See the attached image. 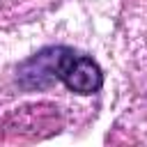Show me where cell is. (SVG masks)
I'll list each match as a JSON object with an SVG mask.
<instances>
[{
    "mask_svg": "<svg viewBox=\"0 0 147 147\" xmlns=\"http://www.w3.org/2000/svg\"><path fill=\"white\" fill-rule=\"evenodd\" d=\"M48 53L51 51H46V55ZM41 69L53 74L71 92H78V94H94L103 85V74L99 64L92 57L80 55L71 48H55L53 55H48V64Z\"/></svg>",
    "mask_w": 147,
    "mask_h": 147,
    "instance_id": "obj_1",
    "label": "cell"
}]
</instances>
